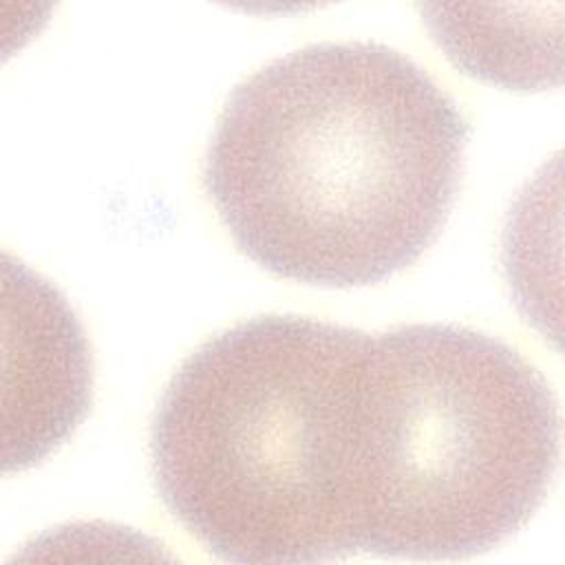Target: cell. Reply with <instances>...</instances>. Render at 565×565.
I'll return each mask as SVG.
<instances>
[{"label":"cell","mask_w":565,"mask_h":565,"mask_svg":"<svg viewBox=\"0 0 565 565\" xmlns=\"http://www.w3.org/2000/svg\"><path fill=\"white\" fill-rule=\"evenodd\" d=\"M468 124L408 55L375 42L291 51L227 97L203 181L263 269L362 287L413 265L455 205Z\"/></svg>","instance_id":"cell-1"},{"label":"cell","mask_w":565,"mask_h":565,"mask_svg":"<svg viewBox=\"0 0 565 565\" xmlns=\"http://www.w3.org/2000/svg\"><path fill=\"white\" fill-rule=\"evenodd\" d=\"M558 439L550 384L499 338L441 322L373 335L360 552L437 561L501 545L545 501Z\"/></svg>","instance_id":"cell-3"},{"label":"cell","mask_w":565,"mask_h":565,"mask_svg":"<svg viewBox=\"0 0 565 565\" xmlns=\"http://www.w3.org/2000/svg\"><path fill=\"white\" fill-rule=\"evenodd\" d=\"M371 340L258 316L172 373L150 424L154 486L210 554L318 563L360 552Z\"/></svg>","instance_id":"cell-2"}]
</instances>
